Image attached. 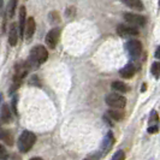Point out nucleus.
Instances as JSON below:
<instances>
[{"label": "nucleus", "mask_w": 160, "mask_h": 160, "mask_svg": "<svg viewBox=\"0 0 160 160\" xmlns=\"http://www.w3.org/2000/svg\"><path fill=\"white\" fill-rule=\"evenodd\" d=\"M48 58V52L47 49L43 47V46H40V45H38V46H35V47L32 49V52H30V57H29V60L27 62L29 66L32 68H38L40 64L42 63H45L46 60H47Z\"/></svg>", "instance_id": "nucleus-1"}, {"label": "nucleus", "mask_w": 160, "mask_h": 160, "mask_svg": "<svg viewBox=\"0 0 160 160\" xmlns=\"http://www.w3.org/2000/svg\"><path fill=\"white\" fill-rule=\"evenodd\" d=\"M35 142H36V136H35V134L32 132V131L25 130V131H23V132L21 134V136L18 137L17 146H18V149L22 153H27L32 149Z\"/></svg>", "instance_id": "nucleus-2"}, {"label": "nucleus", "mask_w": 160, "mask_h": 160, "mask_svg": "<svg viewBox=\"0 0 160 160\" xmlns=\"http://www.w3.org/2000/svg\"><path fill=\"white\" fill-rule=\"evenodd\" d=\"M105 101L106 104L108 105L110 107H113V108H124L125 105H127V99L123 95H119V94H108L105 98Z\"/></svg>", "instance_id": "nucleus-3"}, {"label": "nucleus", "mask_w": 160, "mask_h": 160, "mask_svg": "<svg viewBox=\"0 0 160 160\" xmlns=\"http://www.w3.org/2000/svg\"><path fill=\"white\" fill-rule=\"evenodd\" d=\"M124 19L131 27H143L144 24H146V17L140 16V15H135V13H130V12L124 13Z\"/></svg>", "instance_id": "nucleus-4"}, {"label": "nucleus", "mask_w": 160, "mask_h": 160, "mask_svg": "<svg viewBox=\"0 0 160 160\" xmlns=\"http://www.w3.org/2000/svg\"><path fill=\"white\" fill-rule=\"evenodd\" d=\"M60 28H53L52 30H49L46 35V43L49 48H56L57 43L59 41V38H60Z\"/></svg>", "instance_id": "nucleus-5"}, {"label": "nucleus", "mask_w": 160, "mask_h": 160, "mask_svg": "<svg viewBox=\"0 0 160 160\" xmlns=\"http://www.w3.org/2000/svg\"><path fill=\"white\" fill-rule=\"evenodd\" d=\"M127 49H128L129 54L132 59H137L141 52H142V45L141 42L137 40H130L127 43Z\"/></svg>", "instance_id": "nucleus-6"}, {"label": "nucleus", "mask_w": 160, "mask_h": 160, "mask_svg": "<svg viewBox=\"0 0 160 160\" xmlns=\"http://www.w3.org/2000/svg\"><path fill=\"white\" fill-rule=\"evenodd\" d=\"M159 130V116L157 111H152L149 114V119H148V129L147 131L149 134H155Z\"/></svg>", "instance_id": "nucleus-7"}, {"label": "nucleus", "mask_w": 160, "mask_h": 160, "mask_svg": "<svg viewBox=\"0 0 160 160\" xmlns=\"http://www.w3.org/2000/svg\"><path fill=\"white\" fill-rule=\"evenodd\" d=\"M117 32L120 36H136L138 35V30H137L135 27H131V25H125V24H120L117 28Z\"/></svg>", "instance_id": "nucleus-8"}, {"label": "nucleus", "mask_w": 160, "mask_h": 160, "mask_svg": "<svg viewBox=\"0 0 160 160\" xmlns=\"http://www.w3.org/2000/svg\"><path fill=\"white\" fill-rule=\"evenodd\" d=\"M113 143H114L113 134L112 132H107L106 136L104 137V140H102V142H101V153H102V155H106L111 151V148L113 147Z\"/></svg>", "instance_id": "nucleus-9"}, {"label": "nucleus", "mask_w": 160, "mask_h": 160, "mask_svg": "<svg viewBox=\"0 0 160 160\" xmlns=\"http://www.w3.org/2000/svg\"><path fill=\"white\" fill-rule=\"evenodd\" d=\"M27 10L24 6L21 8L19 10V22H18V32H19V35L23 36L24 32H25V24H27Z\"/></svg>", "instance_id": "nucleus-10"}, {"label": "nucleus", "mask_w": 160, "mask_h": 160, "mask_svg": "<svg viewBox=\"0 0 160 160\" xmlns=\"http://www.w3.org/2000/svg\"><path fill=\"white\" fill-rule=\"evenodd\" d=\"M35 28H36V23H35V19L32 17H29L27 19V24H25V32H24V36L27 38V40H30L35 32Z\"/></svg>", "instance_id": "nucleus-11"}, {"label": "nucleus", "mask_w": 160, "mask_h": 160, "mask_svg": "<svg viewBox=\"0 0 160 160\" xmlns=\"http://www.w3.org/2000/svg\"><path fill=\"white\" fill-rule=\"evenodd\" d=\"M18 25L16 23H12L10 27V32H8V43L11 46H16L17 41H18Z\"/></svg>", "instance_id": "nucleus-12"}, {"label": "nucleus", "mask_w": 160, "mask_h": 160, "mask_svg": "<svg viewBox=\"0 0 160 160\" xmlns=\"http://www.w3.org/2000/svg\"><path fill=\"white\" fill-rule=\"evenodd\" d=\"M136 72V69L132 64H128L125 65L123 69H120L119 75L123 77V78H131Z\"/></svg>", "instance_id": "nucleus-13"}, {"label": "nucleus", "mask_w": 160, "mask_h": 160, "mask_svg": "<svg viewBox=\"0 0 160 160\" xmlns=\"http://www.w3.org/2000/svg\"><path fill=\"white\" fill-rule=\"evenodd\" d=\"M1 114H0V118L2 123H10L11 120V111H10V107L8 104H2L1 105Z\"/></svg>", "instance_id": "nucleus-14"}, {"label": "nucleus", "mask_w": 160, "mask_h": 160, "mask_svg": "<svg viewBox=\"0 0 160 160\" xmlns=\"http://www.w3.org/2000/svg\"><path fill=\"white\" fill-rule=\"evenodd\" d=\"M0 140H2L8 146H12V143H13V136H12V134L8 130H4L1 127H0Z\"/></svg>", "instance_id": "nucleus-15"}, {"label": "nucleus", "mask_w": 160, "mask_h": 160, "mask_svg": "<svg viewBox=\"0 0 160 160\" xmlns=\"http://www.w3.org/2000/svg\"><path fill=\"white\" fill-rule=\"evenodd\" d=\"M127 6L129 8H134V10H140V11H142L143 10V2L142 1H140V0H130V1H123Z\"/></svg>", "instance_id": "nucleus-16"}, {"label": "nucleus", "mask_w": 160, "mask_h": 160, "mask_svg": "<svg viewBox=\"0 0 160 160\" xmlns=\"http://www.w3.org/2000/svg\"><path fill=\"white\" fill-rule=\"evenodd\" d=\"M112 88L114 90H117V92H119V93H127L129 90L128 86L125 83L120 82V81H114L112 83Z\"/></svg>", "instance_id": "nucleus-17"}, {"label": "nucleus", "mask_w": 160, "mask_h": 160, "mask_svg": "<svg viewBox=\"0 0 160 160\" xmlns=\"http://www.w3.org/2000/svg\"><path fill=\"white\" fill-rule=\"evenodd\" d=\"M151 72H152V75L155 77V78H159V76H160V63L159 62L153 63L152 68H151Z\"/></svg>", "instance_id": "nucleus-18"}, {"label": "nucleus", "mask_w": 160, "mask_h": 160, "mask_svg": "<svg viewBox=\"0 0 160 160\" xmlns=\"http://www.w3.org/2000/svg\"><path fill=\"white\" fill-rule=\"evenodd\" d=\"M16 5H17V1H8V18L13 17Z\"/></svg>", "instance_id": "nucleus-19"}, {"label": "nucleus", "mask_w": 160, "mask_h": 160, "mask_svg": "<svg viewBox=\"0 0 160 160\" xmlns=\"http://www.w3.org/2000/svg\"><path fill=\"white\" fill-rule=\"evenodd\" d=\"M107 114H108V117H111V118H112V119H114V120L123 119V113H120L119 111L111 110V111H108V112H107Z\"/></svg>", "instance_id": "nucleus-20"}, {"label": "nucleus", "mask_w": 160, "mask_h": 160, "mask_svg": "<svg viewBox=\"0 0 160 160\" xmlns=\"http://www.w3.org/2000/svg\"><path fill=\"white\" fill-rule=\"evenodd\" d=\"M112 160H125V153L123 151H118L114 153V155L112 157Z\"/></svg>", "instance_id": "nucleus-21"}, {"label": "nucleus", "mask_w": 160, "mask_h": 160, "mask_svg": "<svg viewBox=\"0 0 160 160\" xmlns=\"http://www.w3.org/2000/svg\"><path fill=\"white\" fill-rule=\"evenodd\" d=\"M11 108H12V113L17 116V96L15 95L12 98V101H11Z\"/></svg>", "instance_id": "nucleus-22"}, {"label": "nucleus", "mask_w": 160, "mask_h": 160, "mask_svg": "<svg viewBox=\"0 0 160 160\" xmlns=\"http://www.w3.org/2000/svg\"><path fill=\"white\" fill-rule=\"evenodd\" d=\"M0 158H1V159H6V158H8V152H6V149L2 147V144H0Z\"/></svg>", "instance_id": "nucleus-23"}, {"label": "nucleus", "mask_w": 160, "mask_h": 160, "mask_svg": "<svg viewBox=\"0 0 160 160\" xmlns=\"http://www.w3.org/2000/svg\"><path fill=\"white\" fill-rule=\"evenodd\" d=\"M154 57H155L157 59H160V46L157 48V51H155V54H154Z\"/></svg>", "instance_id": "nucleus-24"}, {"label": "nucleus", "mask_w": 160, "mask_h": 160, "mask_svg": "<svg viewBox=\"0 0 160 160\" xmlns=\"http://www.w3.org/2000/svg\"><path fill=\"white\" fill-rule=\"evenodd\" d=\"M83 160H99V157L98 155H92V157H88V158H86Z\"/></svg>", "instance_id": "nucleus-25"}, {"label": "nucleus", "mask_w": 160, "mask_h": 160, "mask_svg": "<svg viewBox=\"0 0 160 160\" xmlns=\"http://www.w3.org/2000/svg\"><path fill=\"white\" fill-rule=\"evenodd\" d=\"M2 5H4V2L0 1V15H2V10H1V8H2Z\"/></svg>", "instance_id": "nucleus-26"}, {"label": "nucleus", "mask_w": 160, "mask_h": 160, "mask_svg": "<svg viewBox=\"0 0 160 160\" xmlns=\"http://www.w3.org/2000/svg\"><path fill=\"white\" fill-rule=\"evenodd\" d=\"M30 160H42L41 158H39V157H35V158H32Z\"/></svg>", "instance_id": "nucleus-27"}, {"label": "nucleus", "mask_w": 160, "mask_h": 160, "mask_svg": "<svg viewBox=\"0 0 160 160\" xmlns=\"http://www.w3.org/2000/svg\"><path fill=\"white\" fill-rule=\"evenodd\" d=\"M159 6H160V0H159Z\"/></svg>", "instance_id": "nucleus-28"}]
</instances>
